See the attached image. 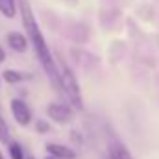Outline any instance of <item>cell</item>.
<instances>
[{
  "label": "cell",
  "instance_id": "obj_6",
  "mask_svg": "<svg viewBox=\"0 0 159 159\" xmlns=\"http://www.w3.org/2000/svg\"><path fill=\"white\" fill-rule=\"evenodd\" d=\"M7 43H9V46H11L13 50H17V52H26V48H28L26 37L20 35V34H17V32H11V34L7 35Z\"/></svg>",
  "mask_w": 159,
  "mask_h": 159
},
{
  "label": "cell",
  "instance_id": "obj_8",
  "mask_svg": "<svg viewBox=\"0 0 159 159\" xmlns=\"http://www.w3.org/2000/svg\"><path fill=\"white\" fill-rule=\"evenodd\" d=\"M109 159H131V156H129V152H128L126 146H122V144L117 143L109 150Z\"/></svg>",
  "mask_w": 159,
  "mask_h": 159
},
{
  "label": "cell",
  "instance_id": "obj_16",
  "mask_svg": "<svg viewBox=\"0 0 159 159\" xmlns=\"http://www.w3.org/2000/svg\"><path fill=\"white\" fill-rule=\"evenodd\" d=\"M107 159H109V157H107Z\"/></svg>",
  "mask_w": 159,
  "mask_h": 159
},
{
  "label": "cell",
  "instance_id": "obj_14",
  "mask_svg": "<svg viewBox=\"0 0 159 159\" xmlns=\"http://www.w3.org/2000/svg\"><path fill=\"white\" fill-rule=\"evenodd\" d=\"M46 159H54V157H46Z\"/></svg>",
  "mask_w": 159,
  "mask_h": 159
},
{
  "label": "cell",
  "instance_id": "obj_5",
  "mask_svg": "<svg viewBox=\"0 0 159 159\" xmlns=\"http://www.w3.org/2000/svg\"><path fill=\"white\" fill-rule=\"evenodd\" d=\"M46 150L50 152V157L54 159H76V152L63 146V144H56V143H48Z\"/></svg>",
  "mask_w": 159,
  "mask_h": 159
},
{
  "label": "cell",
  "instance_id": "obj_1",
  "mask_svg": "<svg viewBox=\"0 0 159 159\" xmlns=\"http://www.w3.org/2000/svg\"><path fill=\"white\" fill-rule=\"evenodd\" d=\"M22 13H24V26H26V32H28V35H30V41H32V44H34V50H35V54H37V57H39L41 65H43L44 70L52 76V80L56 81V85H59L57 70H56V65H54L50 48H48V44H46L44 37H43L39 26H37V22H35V19H34V15H32V11H30V7H28L26 2L22 4Z\"/></svg>",
  "mask_w": 159,
  "mask_h": 159
},
{
  "label": "cell",
  "instance_id": "obj_2",
  "mask_svg": "<svg viewBox=\"0 0 159 159\" xmlns=\"http://www.w3.org/2000/svg\"><path fill=\"white\" fill-rule=\"evenodd\" d=\"M57 80H59L61 89L67 93L69 100H70L76 107H80V109H81V93H80L78 81H76L74 74H72V70H70L67 65H61L59 74H57Z\"/></svg>",
  "mask_w": 159,
  "mask_h": 159
},
{
  "label": "cell",
  "instance_id": "obj_13",
  "mask_svg": "<svg viewBox=\"0 0 159 159\" xmlns=\"http://www.w3.org/2000/svg\"><path fill=\"white\" fill-rule=\"evenodd\" d=\"M28 159H35V157H28Z\"/></svg>",
  "mask_w": 159,
  "mask_h": 159
},
{
  "label": "cell",
  "instance_id": "obj_4",
  "mask_svg": "<svg viewBox=\"0 0 159 159\" xmlns=\"http://www.w3.org/2000/svg\"><path fill=\"white\" fill-rule=\"evenodd\" d=\"M46 113H48V117L52 120H56V122H69V120L72 119V111L65 106V104H50L48 107H46Z\"/></svg>",
  "mask_w": 159,
  "mask_h": 159
},
{
  "label": "cell",
  "instance_id": "obj_9",
  "mask_svg": "<svg viewBox=\"0 0 159 159\" xmlns=\"http://www.w3.org/2000/svg\"><path fill=\"white\" fill-rule=\"evenodd\" d=\"M0 11H2L6 17L13 19V17H15V13H17L15 0H0Z\"/></svg>",
  "mask_w": 159,
  "mask_h": 159
},
{
  "label": "cell",
  "instance_id": "obj_12",
  "mask_svg": "<svg viewBox=\"0 0 159 159\" xmlns=\"http://www.w3.org/2000/svg\"><path fill=\"white\" fill-rule=\"evenodd\" d=\"M4 59H6V52H4V50H2V46H0V63H2Z\"/></svg>",
  "mask_w": 159,
  "mask_h": 159
},
{
  "label": "cell",
  "instance_id": "obj_15",
  "mask_svg": "<svg viewBox=\"0 0 159 159\" xmlns=\"http://www.w3.org/2000/svg\"><path fill=\"white\" fill-rule=\"evenodd\" d=\"M0 159H2V154H0Z\"/></svg>",
  "mask_w": 159,
  "mask_h": 159
},
{
  "label": "cell",
  "instance_id": "obj_7",
  "mask_svg": "<svg viewBox=\"0 0 159 159\" xmlns=\"http://www.w3.org/2000/svg\"><path fill=\"white\" fill-rule=\"evenodd\" d=\"M32 76L30 74H24V72H19V70H4V80L7 83H20V81H26Z\"/></svg>",
  "mask_w": 159,
  "mask_h": 159
},
{
  "label": "cell",
  "instance_id": "obj_10",
  "mask_svg": "<svg viewBox=\"0 0 159 159\" xmlns=\"http://www.w3.org/2000/svg\"><path fill=\"white\" fill-rule=\"evenodd\" d=\"M9 156H11V159H24L22 146H20L19 143H11V144H9Z\"/></svg>",
  "mask_w": 159,
  "mask_h": 159
},
{
  "label": "cell",
  "instance_id": "obj_11",
  "mask_svg": "<svg viewBox=\"0 0 159 159\" xmlns=\"http://www.w3.org/2000/svg\"><path fill=\"white\" fill-rule=\"evenodd\" d=\"M37 129H39V131H46V129H48L46 122H43V120H39V122H37Z\"/></svg>",
  "mask_w": 159,
  "mask_h": 159
},
{
  "label": "cell",
  "instance_id": "obj_3",
  "mask_svg": "<svg viewBox=\"0 0 159 159\" xmlns=\"http://www.w3.org/2000/svg\"><path fill=\"white\" fill-rule=\"evenodd\" d=\"M11 113H13V119L17 120L20 126H28L30 120H32V111L28 107V104L20 98H13L11 100Z\"/></svg>",
  "mask_w": 159,
  "mask_h": 159
}]
</instances>
